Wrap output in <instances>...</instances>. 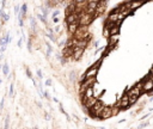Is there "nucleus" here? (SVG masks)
Here are the masks:
<instances>
[{"label":"nucleus","instance_id":"f257e3e1","mask_svg":"<svg viewBox=\"0 0 153 129\" xmlns=\"http://www.w3.org/2000/svg\"><path fill=\"white\" fill-rule=\"evenodd\" d=\"M93 85H96V77H92V78H85V79H84V81L81 83L80 93H81V94H84L85 91H86L89 87L93 86Z\"/></svg>","mask_w":153,"mask_h":129},{"label":"nucleus","instance_id":"f03ea898","mask_svg":"<svg viewBox=\"0 0 153 129\" xmlns=\"http://www.w3.org/2000/svg\"><path fill=\"white\" fill-rule=\"evenodd\" d=\"M103 109H104V104H103L102 102L98 101L91 109H89V111H90L92 117H98L99 115H100V112L103 111Z\"/></svg>","mask_w":153,"mask_h":129},{"label":"nucleus","instance_id":"7ed1b4c3","mask_svg":"<svg viewBox=\"0 0 153 129\" xmlns=\"http://www.w3.org/2000/svg\"><path fill=\"white\" fill-rule=\"evenodd\" d=\"M92 14L87 13L86 11H83L81 13H79V24L80 25H89L91 22H92Z\"/></svg>","mask_w":153,"mask_h":129},{"label":"nucleus","instance_id":"20e7f679","mask_svg":"<svg viewBox=\"0 0 153 129\" xmlns=\"http://www.w3.org/2000/svg\"><path fill=\"white\" fill-rule=\"evenodd\" d=\"M75 22H79V13L78 12H72L68 16H66V24H72Z\"/></svg>","mask_w":153,"mask_h":129},{"label":"nucleus","instance_id":"39448f33","mask_svg":"<svg viewBox=\"0 0 153 129\" xmlns=\"http://www.w3.org/2000/svg\"><path fill=\"white\" fill-rule=\"evenodd\" d=\"M110 116H112V109L109 108V106H104V109H103V111L100 112V115L98 116V118H100V120H107V118H109Z\"/></svg>","mask_w":153,"mask_h":129},{"label":"nucleus","instance_id":"423d86ee","mask_svg":"<svg viewBox=\"0 0 153 129\" xmlns=\"http://www.w3.org/2000/svg\"><path fill=\"white\" fill-rule=\"evenodd\" d=\"M116 105H118L121 109H126V108H128V106L130 105V103H129V96H128V94L123 96V97H122V99L118 102Z\"/></svg>","mask_w":153,"mask_h":129},{"label":"nucleus","instance_id":"0eeeda50","mask_svg":"<svg viewBox=\"0 0 153 129\" xmlns=\"http://www.w3.org/2000/svg\"><path fill=\"white\" fill-rule=\"evenodd\" d=\"M84 49L85 48H80V47H73V57L75 59V60H78V59H80L81 55L84 54Z\"/></svg>","mask_w":153,"mask_h":129},{"label":"nucleus","instance_id":"6e6552de","mask_svg":"<svg viewBox=\"0 0 153 129\" xmlns=\"http://www.w3.org/2000/svg\"><path fill=\"white\" fill-rule=\"evenodd\" d=\"M97 73H98V67H95V66H92L90 69L85 73V75H84V78H83V80L85 79V78H92V77H96L97 75Z\"/></svg>","mask_w":153,"mask_h":129},{"label":"nucleus","instance_id":"1a4fd4ad","mask_svg":"<svg viewBox=\"0 0 153 129\" xmlns=\"http://www.w3.org/2000/svg\"><path fill=\"white\" fill-rule=\"evenodd\" d=\"M80 26V24H79V22H75V23H72V24H68V32L71 34V35H74L75 34V31L78 30V28Z\"/></svg>","mask_w":153,"mask_h":129},{"label":"nucleus","instance_id":"9d476101","mask_svg":"<svg viewBox=\"0 0 153 129\" xmlns=\"http://www.w3.org/2000/svg\"><path fill=\"white\" fill-rule=\"evenodd\" d=\"M97 102H98V101H97V98L92 96V97H90V98H87V99H86V102H85L84 104L86 105V109H91V108H92V106H93V105L97 103Z\"/></svg>","mask_w":153,"mask_h":129},{"label":"nucleus","instance_id":"9b49d317","mask_svg":"<svg viewBox=\"0 0 153 129\" xmlns=\"http://www.w3.org/2000/svg\"><path fill=\"white\" fill-rule=\"evenodd\" d=\"M142 4H144V0H134V1H130V6H129V9L133 11V10L140 7Z\"/></svg>","mask_w":153,"mask_h":129},{"label":"nucleus","instance_id":"f8f14e48","mask_svg":"<svg viewBox=\"0 0 153 129\" xmlns=\"http://www.w3.org/2000/svg\"><path fill=\"white\" fill-rule=\"evenodd\" d=\"M83 96H84V98H83V103H85L87 98L92 97V96H93V89H92V86H91V87H89V89L85 91V93H84Z\"/></svg>","mask_w":153,"mask_h":129},{"label":"nucleus","instance_id":"ddd939ff","mask_svg":"<svg viewBox=\"0 0 153 129\" xmlns=\"http://www.w3.org/2000/svg\"><path fill=\"white\" fill-rule=\"evenodd\" d=\"M117 41H118V34L117 35H110L109 36V47L115 46Z\"/></svg>","mask_w":153,"mask_h":129},{"label":"nucleus","instance_id":"4468645a","mask_svg":"<svg viewBox=\"0 0 153 129\" xmlns=\"http://www.w3.org/2000/svg\"><path fill=\"white\" fill-rule=\"evenodd\" d=\"M153 90V80L148 79L146 83H144V91H151Z\"/></svg>","mask_w":153,"mask_h":129},{"label":"nucleus","instance_id":"2eb2a0df","mask_svg":"<svg viewBox=\"0 0 153 129\" xmlns=\"http://www.w3.org/2000/svg\"><path fill=\"white\" fill-rule=\"evenodd\" d=\"M141 91H142V90H140V89H138V87L135 86L134 89H132V90L129 91V93H128V96H132V94H135V96H140V93H141Z\"/></svg>","mask_w":153,"mask_h":129},{"label":"nucleus","instance_id":"dca6fc26","mask_svg":"<svg viewBox=\"0 0 153 129\" xmlns=\"http://www.w3.org/2000/svg\"><path fill=\"white\" fill-rule=\"evenodd\" d=\"M118 32H120V26L118 25H114L110 29V35H117Z\"/></svg>","mask_w":153,"mask_h":129},{"label":"nucleus","instance_id":"f3484780","mask_svg":"<svg viewBox=\"0 0 153 129\" xmlns=\"http://www.w3.org/2000/svg\"><path fill=\"white\" fill-rule=\"evenodd\" d=\"M27 11H28V5L27 4H23L22 7H20V11H19V14H22V16L24 17L25 13H27Z\"/></svg>","mask_w":153,"mask_h":129},{"label":"nucleus","instance_id":"a211bd4d","mask_svg":"<svg viewBox=\"0 0 153 129\" xmlns=\"http://www.w3.org/2000/svg\"><path fill=\"white\" fill-rule=\"evenodd\" d=\"M9 72H10V69H9V64H5L4 66H2V73L5 74V75H9Z\"/></svg>","mask_w":153,"mask_h":129},{"label":"nucleus","instance_id":"6ab92c4d","mask_svg":"<svg viewBox=\"0 0 153 129\" xmlns=\"http://www.w3.org/2000/svg\"><path fill=\"white\" fill-rule=\"evenodd\" d=\"M52 52H53V47L50 46L49 43H47V56L49 57L50 54H52Z\"/></svg>","mask_w":153,"mask_h":129},{"label":"nucleus","instance_id":"aec40b11","mask_svg":"<svg viewBox=\"0 0 153 129\" xmlns=\"http://www.w3.org/2000/svg\"><path fill=\"white\" fill-rule=\"evenodd\" d=\"M37 17H38V19L42 22V23H44V24H47V17H44L43 14H41V13H37Z\"/></svg>","mask_w":153,"mask_h":129},{"label":"nucleus","instance_id":"412c9836","mask_svg":"<svg viewBox=\"0 0 153 129\" xmlns=\"http://www.w3.org/2000/svg\"><path fill=\"white\" fill-rule=\"evenodd\" d=\"M138 97H139V96H135V94H132V96H129V103H130V104L135 103V102H136V99H138Z\"/></svg>","mask_w":153,"mask_h":129},{"label":"nucleus","instance_id":"4be33fe9","mask_svg":"<svg viewBox=\"0 0 153 129\" xmlns=\"http://www.w3.org/2000/svg\"><path fill=\"white\" fill-rule=\"evenodd\" d=\"M7 44V41H6V37H0V46H6Z\"/></svg>","mask_w":153,"mask_h":129},{"label":"nucleus","instance_id":"5701e85b","mask_svg":"<svg viewBox=\"0 0 153 129\" xmlns=\"http://www.w3.org/2000/svg\"><path fill=\"white\" fill-rule=\"evenodd\" d=\"M30 22H31V26H32V29L35 30V29H36V20H35V18H30Z\"/></svg>","mask_w":153,"mask_h":129},{"label":"nucleus","instance_id":"b1692460","mask_svg":"<svg viewBox=\"0 0 153 129\" xmlns=\"http://www.w3.org/2000/svg\"><path fill=\"white\" fill-rule=\"evenodd\" d=\"M112 109V115H117V112L120 111V106L116 105V108H111Z\"/></svg>","mask_w":153,"mask_h":129},{"label":"nucleus","instance_id":"393cba45","mask_svg":"<svg viewBox=\"0 0 153 129\" xmlns=\"http://www.w3.org/2000/svg\"><path fill=\"white\" fill-rule=\"evenodd\" d=\"M18 20H19V25H20V26L23 28V25H24V22H23V16H22V14H19Z\"/></svg>","mask_w":153,"mask_h":129},{"label":"nucleus","instance_id":"a878e982","mask_svg":"<svg viewBox=\"0 0 153 129\" xmlns=\"http://www.w3.org/2000/svg\"><path fill=\"white\" fill-rule=\"evenodd\" d=\"M36 73H37V75H38V78H40V79H42V78H43V75H42V71H41L40 68H37Z\"/></svg>","mask_w":153,"mask_h":129},{"label":"nucleus","instance_id":"bb28decb","mask_svg":"<svg viewBox=\"0 0 153 129\" xmlns=\"http://www.w3.org/2000/svg\"><path fill=\"white\" fill-rule=\"evenodd\" d=\"M70 79H71L72 81H74V80H75V72H71V75H70Z\"/></svg>","mask_w":153,"mask_h":129},{"label":"nucleus","instance_id":"cd10ccee","mask_svg":"<svg viewBox=\"0 0 153 129\" xmlns=\"http://www.w3.org/2000/svg\"><path fill=\"white\" fill-rule=\"evenodd\" d=\"M27 75H28V78L32 79V74H31V71H30L29 68H27Z\"/></svg>","mask_w":153,"mask_h":129},{"label":"nucleus","instance_id":"c85d7f7f","mask_svg":"<svg viewBox=\"0 0 153 129\" xmlns=\"http://www.w3.org/2000/svg\"><path fill=\"white\" fill-rule=\"evenodd\" d=\"M44 84H45V86H52V79H47L44 81Z\"/></svg>","mask_w":153,"mask_h":129},{"label":"nucleus","instance_id":"c756f323","mask_svg":"<svg viewBox=\"0 0 153 129\" xmlns=\"http://www.w3.org/2000/svg\"><path fill=\"white\" fill-rule=\"evenodd\" d=\"M13 92H14V90H13V85H10V96H11V97L13 96Z\"/></svg>","mask_w":153,"mask_h":129},{"label":"nucleus","instance_id":"7c9ffc66","mask_svg":"<svg viewBox=\"0 0 153 129\" xmlns=\"http://www.w3.org/2000/svg\"><path fill=\"white\" fill-rule=\"evenodd\" d=\"M136 87H138V89H140V90H144V84H142V83H138V84H136Z\"/></svg>","mask_w":153,"mask_h":129},{"label":"nucleus","instance_id":"2f4dec72","mask_svg":"<svg viewBox=\"0 0 153 129\" xmlns=\"http://www.w3.org/2000/svg\"><path fill=\"white\" fill-rule=\"evenodd\" d=\"M59 13H60V11H59V10H55L54 12H53V18H54V17H57Z\"/></svg>","mask_w":153,"mask_h":129},{"label":"nucleus","instance_id":"473e14b6","mask_svg":"<svg viewBox=\"0 0 153 129\" xmlns=\"http://www.w3.org/2000/svg\"><path fill=\"white\" fill-rule=\"evenodd\" d=\"M5 37H6V41H7V43H10V42L12 41V37L10 36L9 34H7V35H6V36H5Z\"/></svg>","mask_w":153,"mask_h":129},{"label":"nucleus","instance_id":"72a5a7b5","mask_svg":"<svg viewBox=\"0 0 153 129\" xmlns=\"http://www.w3.org/2000/svg\"><path fill=\"white\" fill-rule=\"evenodd\" d=\"M23 39H24V37H22V38H19V41H18V43H17V46L20 48L22 47V42H23Z\"/></svg>","mask_w":153,"mask_h":129},{"label":"nucleus","instance_id":"f704fd0d","mask_svg":"<svg viewBox=\"0 0 153 129\" xmlns=\"http://www.w3.org/2000/svg\"><path fill=\"white\" fill-rule=\"evenodd\" d=\"M18 11H20V7L17 5V6L14 7V13H16V14H18Z\"/></svg>","mask_w":153,"mask_h":129},{"label":"nucleus","instance_id":"c9c22d12","mask_svg":"<svg viewBox=\"0 0 153 129\" xmlns=\"http://www.w3.org/2000/svg\"><path fill=\"white\" fill-rule=\"evenodd\" d=\"M102 64V59H100V60H98L96 64H93V66H95V67H99V64Z\"/></svg>","mask_w":153,"mask_h":129},{"label":"nucleus","instance_id":"e433bc0d","mask_svg":"<svg viewBox=\"0 0 153 129\" xmlns=\"http://www.w3.org/2000/svg\"><path fill=\"white\" fill-rule=\"evenodd\" d=\"M43 96H44L47 99H50V96H49V93L48 92H43Z\"/></svg>","mask_w":153,"mask_h":129},{"label":"nucleus","instance_id":"4c0bfd02","mask_svg":"<svg viewBox=\"0 0 153 129\" xmlns=\"http://www.w3.org/2000/svg\"><path fill=\"white\" fill-rule=\"evenodd\" d=\"M4 102H5V99L2 98V99H1V103H0V110H2V108H4Z\"/></svg>","mask_w":153,"mask_h":129},{"label":"nucleus","instance_id":"58836bf2","mask_svg":"<svg viewBox=\"0 0 153 129\" xmlns=\"http://www.w3.org/2000/svg\"><path fill=\"white\" fill-rule=\"evenodd\" d=\"M28 50H29V52H31V42H30V41L28 42Z\"/></svg>","mask_w":153,"mask_h":129},{"label":"nucleus","instance_id":"ea45409f","mask_svg":"<svg viewBox=\"0 0 153 129\" xmlns=\"http://www.w3.org/2000/svg\"><path fill=\"white\" fill-rule=\"evenodd\" d=\"M53 22H54V23H59V18L54 17V18H53Z\"/></svg>","mask_w":153,"mask_h":129},{"label":"nucleus","instance_id":"a19ab883","mask_svg":"<svg viewBox=\"0 0 153 129\" xmlns=\"http://www.w3.org/2000/svg\"><path fill=\"white\" fill-rule=\"evenodd\" d=\"M45 120H50V115H48V114H45Z\"/></svg>","mask_w":153,"mask_h":129},{"label":"nucleus","instance_id":"79ce46f5","mask_svg":"<svg viewBox=\"0 0 153 129\" xmlns=\"http://www.w3.org/2000/svg\"><path fill=\"white\" fill-rule=\"evenodd\" d=\"M63 44H66V41H61L60 42V46H63Z\"/></svg>","mask_w":153,"mask_h":129},{"label":"nucleus","instance_id":"37998d69","mask_svg":"<svg viewBox=\"0 0 153 129\" xmlns=\"http://www.w3.org/2000/svg\"><path fill=\"white\" fill-rule=\"evenodd\" d=\"M5 4H6V0H2V7H5Z\"/></svg>","mask_w":153,"mask_h":129},{"label":"nucleus","instance_id":"c03bdc74","mask_svg":"<svg viewBox=\"0 0 153 129\" xmlns=\"http://www.w3.org/2000/svg\"><path fill=\"white\" fill-rule=\"evenodd\" d=\"M151 74H153V68H152V69H151Z\"/></svg>","mask_w":153,"mask_h":129},{"label":"nucleus","instance_id":"a18cd8bd","mask_svg":"<svg viewBox=\"0 0 153 129\" xmlns=\"http://www.w3.org/2000/svg\"><path fill=\"white\" fill-rule=\"evenodd\" d=\"M0 84H1V79H0Z\"/></svg>","mask_w":153,"mask_h":129}]
</instances>
